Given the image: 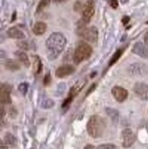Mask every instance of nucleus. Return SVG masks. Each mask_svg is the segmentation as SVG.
I'll return each mask as SVG.
<instances>
[{"label": "nucleus", "mask_w": 148, "mask_h": 149, "mask_svg": "<svg viewBox=\"0 0 148 149\" xmlns=\"http://www.w3.org/2000/svg\"><path fill=\"white\" fill-rule=\"evenodd\" d=\"M132 52L143 58V59H147L148 58V49L142 42H136L134 44L132 49Z\"/></svg>", "instance_id": "obj_12"}, {"label": "nucleus", "mask_w": 148, "mask_h": 149, "mask_svg": "<svg viewBox=\"0 0 148 149\" xmlns=\"http://www.w3.org/2000/svg\"><path fill=\"white\" fill-rule=\"evenodd\" d=\"M17 46L20 48V49H28V44L26 43V42H24V41H20L19 43H17Z\"/></svg>", "instance_id": "obj_31"}, {"label": "nucleus", "mask_w": 148, "mask_h": 149, "mask_svg": "<svg viewBox=\"0 0 148 149\" xmlns=\"http://www.w3.org/2000/svg\"><path fill=\"white\" fill-rule=\"evenodd\" d=\"M87 132L92 138L101 137L105 130V123L99 115H92L87 123Z\"/></svg>", "instance_id": "obj_2"}, {"label": "nucleus", "mask_w": 148, "mask_h": 149, "mask_svg": "<svg viewBox=\"0 0 148 149\" xmlns=\"http://www.w3.org/2000/svg\"><path fill=\"white\" fill-rule=\"evenodd\" d=\"M122 136H123V146L125 148L130 147L135 141V134L130 128H125L122 133Z\"/></svg>", "instance_id": "obj_9"}, {"label": "nucleus", "mask_w": 148, "mask_h": 149, "mask_svg": "<svg viewBox=\"0 0 148 149\" xmlns=\"http://www.w3.org/2000/svg\"><path fill=\"white\" fill-rule=\"evenodd\" d=\"M4 114H5V112H4V107L3 106H1V120L3 119V117H4Z\"/></svg>", "instance_id": "obj_40"}, {"label": "nucleus", "mask_w": 148, "mask_h": 149, "mask_svg": "<svg viewBox=\"0 0 148 149\" xmlns=\"http://www.w3.org/2000/svg\"><path fill=\"white\" fill-rule=\"evenodd\" d=\"M112 94L114 97V99L118 102H124L128 97L127 90L123 87H120V86H114L112 89Z\"/></svg>", "instance_id": "obj_10"}, {"label": "nucleus", "mask_w": 148, "mask_h": 149, "mask_svg": "<svg viewBox=\"0 0 148 149\" xmlns=\"http://www.w3.org/2000/svg\"><path fill=\"white\" fill-rule=\"evenodd\" d=\"M50 74L49 73V74H46V76L44 77V81H43V83H44V85L45 86H47V85H49V82H50Z\"/></svg>", "instance_id": "obj_30"}, {"label": "nucleus", "mask_w": 148, "mask_h": 149, "mask_svg": "<svg viewBox=\"0 0 148 149\" xmlns=\"http://www.w3.org/2000/svg\"><path fill=\"white\" fill-rule=\"evenodd\" d=\"M67 44V40L60 32H54L46 40V47L49 52V58L54 60L59 56L64 49Z\"/></svg>", "instance_id": "obj_1"}, {"label": "nucleus", "mask_w": 148, "mask_h": 149, "mask_svg": "<svg viewBox=\"0 0 148 149\" xmlns=\"http://www.w3.org/2000/svg\"><path fill=\"white\" fill-rule=\"evenodd\" d=\"M121 1H122V3H123V4H125L128 1V0H121Z\"/></svg>", "instance_id": "obj_41"}, {"label": "nucleus", "mask_w": 148, "mask_h": 149, "mask_svg": "<svg viewBox=\"0 0 148 149\" xmlns=\"http://www.w3.org/2000/svg\"><path fill=\"white\" fill-rule=\"evenodd\" d=\"M49 3H50V0H40V3H38V6H37L36 12L37 13L41 12L44 8H47V6L49 5Z\"/></svg>", "instance_id": "obj_21"}, {"label": "nucleus", "mask_w": 148, "mask_h": 149, "mask_svg": "<svg viewBox=\"0 0 148 149\" xmlns=\"http://www.w3.org/2000/svg\"><path fill=\"white\" fill-rule=\"evenodd\" d=\"M12 86L8 83H1L0 85V99L2 104H9L11 103L10 93L12 91Z\"/></svg>", "instance_id": "obj_6"}, {"label": "nucleus", "mask_w": 148, "mask_h": 149, "mask_svg": "<svg viewBox=\"0 0 148 149\" xmlns=\"http://www.w3.org/2000/svg\"><path fill=\"white\" fill-rule=\"evenodd\" d=\"M72 99H73V97L69 96L68 98H67V99H65V101L63 102L62 105H61V108H62L63 113L67 112V110L69 109V107L70 106V103H72Z\"/></svg>", "instance_id": "obj_23"}, {"label": "nucleus", "mask_w": 148, "mask_h": 149, "mask_svg": "<svg viewBox=\"0 0 148 149\" xmlns=\"http://www.w3.org/2000/svg\"><path fill=\"white\" fill-rule=\"evenodd\" d=\"M4 140H5V143L11 147H15L17 146V138L10 133H6L5 134Z\"/></svg>", "instance_id": "obj_19"}, {"label": "nucleus", "mask_w": 148, "mask_h": 149, "mask_svg": "<svg viewBox=\"0 0 148 149\" xmlns=\"http://www.w3.org/2000/svg\"><path fill=\"white\" fill-rule=\"evenodd\" d=\"M105 112L108 114L109 117L111 118L113 124H117L119 121V112L116 109H113L111 107H106L105 108Z\"/></svg>", "instance_id": "obj_16"}, {"label": "nucleus", "mask_w": 148, "mask_h": 149, "mask_svg": "<svg viewBox=\"0 0 148 149\" xmlns=\"http://www.w3.org/2000/svg\"><path fill=\"white\" fill-rule=\"evenodd\" d=\"M68 0H53V2H55V3H65Z\"/></svg>", "instance_id": "obj_39"}, {"label": "nucleus", "mask_w": 148, "mask_h": 149, "mask_svg": "<svg viewBox=\"0 0 148 149\" xmlns=\"http://www.w3.org/2000/svg\"><path fill=\"white\" fill-rule=\"evenodd\" d=\"M133 92L141 100H148V84L145 82H136L133 86Z\"/></svg>", "instance_id": "obj_8"}, {"label": "nucleus", "mask_w": 148, "mask_h": 149, "mask_svg": "<svg viewBox=\"0 0 148 149\" xmlns=\"http://www.w3.org/2000/svg\"><path fill=\"white\" fill-rule=\"evenodd\" d=\"M83 6H84V4H82L81 1H76L73 6V9L76 12H82Z\"/></svg>", "instance_id": "obj_26"}, {"label": "nucleus", "mask_w": 148, "mask_h": 149, "mask_svg": "<svg viewBox=\"0 0 148 149\" xmlns=\"http://www.w3.org/2000/svg\"><path fill=\"white\" fill-rule=\"evenodd\" d=\"M86 25L87 23L82 19L79 21L78 27H77V35L88 42L95 43L98 40V29L94 26L87 27Z\"/></svg>", "instance_id": "obj_3"}, {"label": "nucleus", "mask_w": 148, "mask_h": 149, "mask_svg": "<svg viewBox=\"0 0 148 149\" xmlns=\"http://www.w3.org/2000/svg\"><path fill=\"white\" fill-rule=\"evenodd\" d=\"M15 55L17 57V59L19 60L21 63H23L26 67H29L30 65V61H29V59L28 55L26 54L24 51H21V50H17L15 52Z\"/></svg>", "instance_id": "obj_17"}, {"label": "nucleus", "mask_w": 148, "mask_h": 149, "mask_svg": "<svg viewBox=\"0 0 148 149\" xmlns=\"http://www.w3.org/2000/svg\"><path fill=\"white\" fill-rule=\"evenodd\" d=\"M16 17H17V12L15 11L14 13H13V16H12V17H11V22L15 21V20H16Z\"/></svg>", "instance_id": "obj_38"}, {"label": "nucleus", "mask_w": 148, "mask_h": 149, "mask_svg": "<svg viewBox=\"0 0 148 149\" xmlns=\"http://www.w3.org/2000/svg\"><path fill=\"white\" fill-rule=\"evenodd\" d=\"M0 149H8V146L6 143H4L3 141H1V143H0Z\"/></svg>", "instance_id": "obj_35"}, {"label": "nucleus", "mask_w": 148, "mask_h": 149, "mask_svg": "<svg viewBox=\"0 0 148 149\" xmlns=\"http://www.w3.org/2000/svg\"><path fill=\"white\" fill-rule=\"evenodd\" d=\"M144 40H145V43L148 46V32H146V33L145 34V36H144Z\"/></svg>", "instance_id": "obj_36"}, {"label": "nucleus", "mask_w": 148, "mask_h": 149, "mask_svg": "<svg viewBox=\"0 0 148 149\" xmlns=\"http://www.w3.org/2000/svg\"><path fill=\"white\" fill-rule=\"evenodd\" d=\"M35 58V72L37 74L40 73L41 72V70H42V62H41V60L40 59V57L38 56H34Z\"/></svg>", "instance_id": "obj_22"}, {"label": "nucleus", "mask_w": 148, "mask_h": 149, "mask_svg": "<svg viewBox=\"0 0 148 149\" xmlns=\"http://www.w3.org/2000/svg\"><path fill=\"white\" fill-rule=\"evenodd\" d=\"M97 149H117V147L113 144H102L100 145Z\"/></svg>", "instance_id": "obj_28"}, {"label": "nucleus", "mask_w": 148, "mask_h": 149, "mask_svg": "<svg viewBox=\"0 0 148 149\" xmlns=\"http://www.w3.org/2000/svg\"><path fill=\"white\" fill-rule=\"evenodd\" d=\"M146 23H147V24H148V21H147V22H146Z\"/></svg>", "instance_id": "obj_44"}, {"label": "nucleus", "mask_w": 148, "mask_h": 149, "mask_svg": "<svg viewBox=\"0 0 148 149\" xmlns=\"http://www.w3.org/2000/svg\"><path fill=\"white\" fill-rule=\"evenodd\" d=\"M123 51H124V49H117L116 51L114 52V54L112 56V58H111V60H110V61H109V66H113V64H115L117 62V61L120 59V57L122 56V54H123Z\"/></svg>", "instance_id": "obj_20"}, {"label": "nucleus", "mask_w": 148, "mask_h": 149, "mask_svg": "<svg viewBox=\"0 0 148 149\" xmlns=\"http://www.w3.org/2000/svg\"><path fill=\"white\" fill-rule=\"evenodd\" d=\"M66 91V84L65 83H60L59 86H58L57 89V93H58V96L62 95Z\"/></svg>", "instance_id": "obj_27"}, {"label": "nucleus", "mask_w": 148, "mask_h": 149, "mask_svg": "<svg viewBox=\"0 0 148 149\" xmlns=\"http://www.w3.org/2000/svg\"><path fill=\"white\" fill-rule=\"evenodd\" d=\"M110 5H111V6L113 8H118V5H119V3H118V0H110Z\"/></svg>", "instance_id": "obj_32"}, {"label": "nucleus", "mask_w": 148, "mask_h": 149, "mask_svg": "<svg viewBox=\"0 0 148 149\" xmlns=\"http://www.w3.org/2000/svg\"><path fill=\"white\" fill-rule=\"evenodd\" d=\"M75 72V68L72 65H69V64H65V65H61L56 70L55 75L56 77L62 79V78H65L70 74H72Z\"/></svg>", "instance_id": "obj_11"}, {"label": "nucleus", "mask_w": 148, "mask_h": 149, "mask_svg": "<svg viewBox=\"0 0 148 149\" xmlns=\"http://www.w3.org/2000/svg\"><path fill=\"white\" fill-rule=\"evenodd\" d=\"M4 65H5V68L8 70H10V72H17V70L20 69V65L18 64V62L12 59L6 60Z\"/></svg>", "instance_id": "obj_15"}, {"label": "nucleus", "mask_w": 148, "mask_h": 149, "mask_svg": "<svg viewBox=\"0 0 148 149\" xmlns=\"http://www.w3.org/2000/svg\"><path fill=\"white\" fill-rule=\"evenodd\" d=\"M95 88H96V83H93L92 84V85L91 86V87H90L89 88V90L87 91V93H86V96H88L90 93H92V92H93V91L95 90Z\"/></svg>", "instance_id": "obj_33"}, {"label": "nucleus", "mask_w": 148, "mask_h": 149, "mask_svg": "<svg viewBox=\"0 0 148 149\" xmlns=\"http://www.w3.org/2000/svg\"><path fill=\"white\" fill-rule=\"evenodd\" d=\"M85 84H86V81H81L79 83H76L75 85L73 87H72V89H70L69 96H72L74 98V97L83 89V87H84Z\"/></svg>", "instance_id": "obj_18"}, {"label": "nucleus", "mask_w": 148, "mask_h": 149, "mask_svg": "<svg viewBox=\"0 0 148 149\" xmlns=\"http://www.w3.org/2000/svg\"><path fill=\"white\" fill-rule=\"evenodd\" d=\"M54 106V102L51 99H45L41 102V108L43 109H49Z\"/></svg>", "instance_id": "obj_24"}, {"label": "nucleus", "mask_w": 148, "mask_h": 149, "mask_svg": "<svg viewBox=\"0 0 148 149\" xmlns=\"http://www.w3.org/2000/svg\"><path fill=\"white\" fill-rule=\"evenodd\" d=\"M127 72L134 77H144L148 74V67L142 62H134L127 68Z\"/></svg>", "instance_id": "obj_5"}, {"label": "nucleus", "mask_w": 148, "mask_h": 149, "mask_svg": "<svg viewBox=\"0 0 148 149\" xmlns=\"http://www.w3.org/2000/svg\"><path fill=\"white\" fill-rule=\"evenodd\" d=\"M6 34H8L9 38H15V40H23V38H25L24 32L17 29V27H12L8 29V31H6Z\"/></svg>", "instance_id": "obj_13"}, {"label": "nucleus", "mask_w": 148, "mask_h": 149, "mask_svg": "<svg viewBox=\"0 0 148 149\" xmlns=\"http://www.w3.org/2000/svg\"><path fill=\"white\" fill-rule=\"evenodd\" d=\"M33 33L36 35V36H40V35H43L45 32L47 30V25L45 22H42V21H38V22H36L34 27H33Z\"/></svg>", "instance_id": "obj_14"}, {"label": "nucleus", "mask_w": 148, "mask_h": 149, "mask_svg": "<svg viewBox=\"0 0 148 149\" xmlns=\"http://www.w3.org/2000/svg\"><path fill=\"white\" fill-rule=\"evenodd\" d=\"M92 54V48L85 41H81L73 53V61L80 64L81 61L88 60Z\"/></svg>", "instance_id": "obj_4"}, {"label": "nucleus", "mask_w": 148, "mask_h": 149, "mask_svg": "<svg viewBox=\"0 0 148 149\" xmlns=\"http://www.w3.org/2000/svg\"><path fill=\"white\" fill-rule=\"evenodd\" d=\"M129 21H130V17H128V16H124L123 17V19H122V23L124 25H126L127 23H129Z\"/></svg>", "instance_id": "obj_34"}, {"label": "nucleus", "mask_w": 148, "mask_h": 149, "mask_svg": "<svg viewBox=\"0 0 148 149\" xmlns=\"http://www.w3.org/2000/svg\"><path fill=\"white\" fill-rule=\"evenodd\" d=\"M8 113L11 118H16L17 115V111L14 106H11L8 110Z\"/></svg>", "instance_id": "obj_29"}, {"label": "nucleus", "mask_w": 148, "mask_h": 149, "mask_svg": "<svg viewBox=\"0 0 148 149\" xmlns=\"http://www.w3.org/2000/svg\"><path fill=\"white\" fill-rule=\"evenodd\" d=\"M95 8H94V1H91V0H88V1L84 4L83 6V10L81 12L82 15V20L86 22L87 24L90 22L91 18L94 15Z\"/></svg>", "instance_id": "obj_7"}, {"label": "nucleus", "mask_w": 148, "mask_h": 149, "mask_svg": "<svg viewBox=\"0 0 148 149\" xmlns=\"http://www.w3.org/2000/svg\"><path fill=\"white\" fill-rule=\"evenodd\" d=\"M95 74H96V72H93V73H92V74H91V77L92 78V77H93V76H94Z\"/></svg>", "instance_id": "obj_42"}, {"label": "nucleus", "mask_w": 148, "mask_h": 149, "mask_svg": "<svg viewBox=\"0 0 148 149\" xmlns=\"http://www.w3.org/2000/svg\"><path fill=\"white\" fill-rule=\"evenodd\" d=\"M83 149H96V148L92 145H87V146H85L84 147H83Z\"/></svg>", "instance_id": "obj_37"}, {"label": "nucleus", "mask_w": 148, "mask_h": 149, "mask_svg": "<svg viewBox=\"0 0 148 149\" xmlns=\"http://www.w3.org/2000/svg\"><path fill=\"white\" fill-rule=\"evenodd\" d=\"M28 84L27 82H21L20 84L18 85V91L20 92L23 95H26L28 93Z\"/></svg>", "instance_id": "obj_25"}, {"label": "nucleus", "mask_w": 148, "mask_h": 149, "mask_svg": "<svg viewBox=\"0 0 148 149\" xmlns=\"http://www.w3.org/2000/svg\"><path fill=\"white\" fill-rule=\"evenodd\" d=\"M91 1H94V0H91Z\"/></svg>", "instance_id": "obj_43"}]
</instances>
